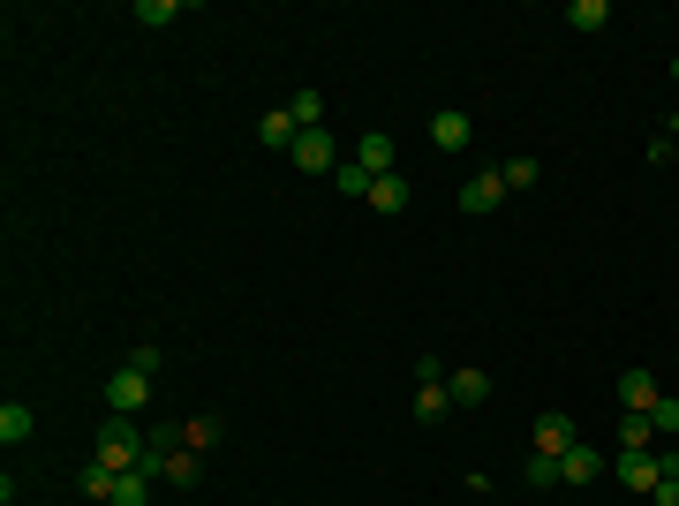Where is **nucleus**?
I'll list each match as a JSON object with an SVG mask.
<instances>
[{
  "instance_id": "obj_1",
  "label": "nucleus",
  "mask_w": 679,
  "mask_h": 506,
  "mask_svg": "<svg viewBox=\"0 0 679 506\" xmlns=\"http://www.w3.org/2000/svg\"><path fill=\"white\" fill-rule=\"evenodd\" d=\"M144 438H152V431H136V416H106V423H98V446H91V462H98V468H136Z\"/></svg>"
},
{
  "instance_id": "obj_2",
  "label": "nucleus",
  "mask_w": 679,
  "mask_h": 506,
  "mask_svg": "<svg viewBox=\"0 0 679 506\" xmlns=\"http://www.w3.org/2000/svg\"><path fill=\"white\" fill-rule=\"evenodd\" d=\"M288 159H295L302 174H340V144H333V136H325V128H302V136H295V152H288Z\"/></svg>"
},
{
  "instance_id": "obj_3",
  "label": "nucleus",
  "mask_w": 679,
  "mask_h": 506,
  "mask_svg": "<svg viewBox=\"0 0 679 506\" xmlns=\"http://www.w3.org/2000/svg\"><path fill=\"white\" fill-rule=\"evenodd\" d=\"M144 401H152V379H144V371H114V379H106V416H136V409H144Z\"/></svg>"
},
{
  "instance_id": "obj_4",
  "label": "nucleus",
  "mask_w": 679,
  "mask_h": 506,
  "mask_svg": "<svg viewBox=\"0 0 679 506\" xmlns=\"http://www.w3.org/2000/svg\"><path fill=\"white\" fill-rule=\"evenodd\" d=\"M499 205H506V174H499V167L461 182V211H468V219H483V211H499Z\"/></svg>"
},
{
  "instance_id": "obj_5",
  "label": "nucleus",
  "mask_w": 679,
  "mask_h": 506,
  "mask_svg": "<svg viewBox=\"0 0 679 506\" xmlns=\"http://www.w3.org/2000/svg\"><path fill=\"white\" fill-rule=\"evenodd\" d=\"M355 167L370 174V182H385V174H400V159H393V136H385V128H370V136H355Z\"/></svg>"
},
{
  "instance_id": "obj_6",
  "label": "nucleus",
  "mask_w": 679,
  "mask_h": 506,
  "mask_svg": "<svg viewBox=\"0 0 679 506\" xmlns=\"http://www.w3.org/2000/svg\"><path fill=\"white\" fill-rule=\"evenodd\" d=\"M363 205H378V219H400V211L416 205V182H408V174H385V182H370Z\"/></svg>"
},
{
  "instance_id": "obj_7",
  "label": "nucleus",
  "mask_w": 679,
  "mask_h": 506,
  "mask_svg": "<svg viewBox=\"0 0 679 506\" xmlns=\"http://www.w3.org/2000/svg\"><path fill=\"white\" fill-rule=\"evenodd\" d=\"M468 136H476V122H468L461 106H438V114H430V144H438V152H461Z\"/></svg>"
},
{
  "instance_id": "obj_8",
  "label": "nucleus",
  "mask_w": 679,
  "mask_h": 506,
  "mask_svg": "<svg viewBox=\"0 0 679 506\" xmlns=\"http://www.w3.org/2000/svg\"><path fill=\"white\" fill-rule=\"evenodd\" d=\"M566 446H582V438H574V416H558V409H544V416H536V454H566Z\"/></svg>"
},
{
  "instance_id": "obj_9",
  "label": "nucleus",
  "mask_w": 679,
  "mask_h": 506,
  "mask_svg": "<svg viewBox=\"0 0 679 506\" xmlns=\"http://www.w3.org/2000/svg\"><path fill=\"white\" fill-rule=\"evenodd\" d=\"M657 476H665V468H657V446H649V454H619V484H627V492L649 499V492H657Z\"/></svg>"
},
{
  "instance_id": "obj_10",
  "label": "nucleus",
  "mask_w": 679,
  "mask_h": 506,
  "mask_svg": "<svg viewBox=\"0 0 679 506\" xmlns=\"http://www.w3.org/2000/svg\"><path fill=\"white\" fill-rule=\"evenodd\" d=\"M657 393H665V385L649 379V371H619V409H635V416H649V409H657Z\"/></svg>"
},
{
  "instance_id": "obj_11",
  "label": "nucleus",
  "mask_w": 679,
  "mask_h": 506,
  "mask_svg": "<svg viewBox=\"0 0 679 506\" xmlns=\"http://www.w3.org/2000/svg\"><path fill=\"white\" fill-rule=\"evenodd\" d=\"M596 476H604V454H596V446H566V454H558V484H596Z\"/></svg>"
},
{
  "instance_id": "obj_12",
  "label": "nucleus",
  "mask_w": 679,
  "mask_h": 506,
  "mask_svg": "<svg viewBox=\"0 0 679 506\" xmlns=\"http://www.w3.org/2000/svg\"><path fill=\"white\" fill-rule=\"evenodd\" d=\"M257 136H264V144H272V152H295V114H288V106H272V114H264V122H257Z\"/></svg>"
},
{
  "instance_id": "obj_13",
  "label": "nucleus",
  "mask_w": 679,
  "mask_h": 506,
  "mask_svg": "<svg viewBox=\"0 0 679 506\" xmlns=\"http://www.w3.org/2000/svg\"><path fill=\"white\" fill-rule=\"evenodd\" d=\"M453 409H483V401H491V379H483V371H453Z\"/></svg>"
},
{
  "instance_id": "obj_14",
  "label": "nucleus",
  "mask_w": 679,
  "mask_h": 506,
  "mask_svg": "<svg viewBox=\"0 0 679 506\" xmlns=\"http://www.w3.org/2000/svg\"><path fill=\"white\" fill-rule=\"evenodd\" d=\"M649 446H657L649 416H635V409H627V416H619V454H649Z\"/></svg>"
},
{
  "instance_id": "obj_15",
  "label": "nucleus",
  "mask_w": 679,
  "mask_h": 506,
  "mask_svg": "<svg viewBox=\"0 0 679 506\" xmlns=\"http://www.w3.org/2000/svg\"><path fill=\"white\" fill-rule=\"evenodd\" d=\"M152 499V476H144V468H122V476H114V499L106 506H144Z\"/></svg>"
},
{
  "instance_id": "obj_16",
  "label": "nucleus",
  "mask_w": 679,
  "mask_h": 506,
  "mask_svg": "<svg viewBox=\"0 0 679 506\" xmlns=\"http://www.w3.org/2000/svg\"><path fill=\"white\" fill-rule=\"evenodd\" d=\"M23 438H31V409L8 401V409H0V446H23Z\"/></svg>"
},
{
  "instance_id": "obj_17",
  "label": "nucleus",
  "mask_w": 679,
  "mask_h": 506,
  "mask_svg": "<svg viewBox=\"0 0 679 506\" xmlns=\"http://www.w3.org/2000/svg\"><path fill=\"white\" fill-rule=\"evenodd\" d=\"M288 114H295V128H325V99H317V91H295Z\"/></svg>"
},
{
  "instance_id": "obj_18",
  "label": "nucleus",
  "mask_w": 679,
  "mask_h": 506,
  "mask_svg": "<svg viewBox=\"0 0 679 506\" xmlns=\"http://www.w3.org/2000/svg\"><path fill=\"white\" fill-rule=\"evenodd\" d=\"M649 431H657V438H679V393H657V409H649Z\"/></svg>"
},
{
  "instance_id": "obj_19",
  "label": "nucleus",
  "mask_w": 679,
  "mask_h": 506,
  "mask_svg": "<svg viewBox=\"0 0 679 506\" xmlns=\"http://www.w3.org/2000/svg\"><path fill=\"white\" fill-rule=\"evenodd\" d=\"M566 23H574V31H604V23H612V8H604V0H574V8H566Z\"/></svg>"
},
{
  "instance_id": "obj_20",
  "label": "nucleus",
  "mask_w": 679,
  "mask_h": 506,
  "mask_svg": "<svg viewBox=\"0 0 679 506\" xmlns=\"http://www.w3.org/2000/svg\"><path fill=\"white\" fill-rule=\"evenodd\" d=\"M212 438H219V416H189L181 423V446H189V454H205Z\"/></svg>"
},
{
  "instance_id": "obj_21",
  "label": "nucleus",
  "mask_w": 679,
  "mask_h": 506,
  "mask_svg": "<svg viewBox=\"0 0 679 506\" xmlns=\"http://www.w3.org/2000/svg\"><path fill=\"white\" fill-rule=\"evenodd\" d=\"M159 363H167V348H159V340H136V348H128V371H144V379H159Z\"/></svg>"
},
{
  "instance_id": "obj_22",
  "label": "nucleus",
  "mask_w": 679,
  "mask_h": 506,
  "mask_svg": "<svg viewBox=\"0 0 679 506\" xmlns=\"http://www.w3.org/2000/svg\"><path fill=\"white\" fill-rule=\"evenodd\" d=\"M333 189H340V197H370V174L355 167V159H340V174H333Z\"/></svg>"
},
{
  "instance_id": "obj_23",
  "label": "nucleus",
  "mask_w": 679,
  "mask_h": 506,
  "mask_svg": "<svg viewBox=\"0 0 679 506\" xmlns=\"http://www.w3.org/2000/svg\"><path fill=\"white\" fill-rule=\"evenodd\" d=\"M506 189H536V182H544V167H536V159H506Z\"/></svg>"
},
{
  "instance_id": "obj_24",
  "label": "nucleus",
  "mask_w": 679,
  "mask_h": 506,
  "mask_svg": "<svg viewBox=\"0 0 679 506\" xmlns=\"http://www.w3.org/2000/svg\"><path fill=\"white\" fill-rule=\"evenodd\" d=\"M114 476H122V468H98V462H84V492H91V499H114Z\"/></svg>"
},
{
  "instance_id": "obj_25",
  "label": "nucleus",
  "mask_w": 679,
  "mask_h": 506,
  "mask_svg": "<svg viewBox=\"0 0 679 506\" xmlns=\"http://www.w3.org/2000/svg\"><path fill=\"white\" fill-rule=\"evenodd\" d=\"M174 16H181V0H144V8H136V23H152V31L174 23Z\"/></svg>"
},
{
  "instance_id": "obj_26",
  "label": "nucleus",
  "mask_w": 679,
  "mask_h": 506,
  "mask_svg": "<svg viewBox=\"0 0 679 506\" xmlns=\"http://www.w3.org/2000/svg\"><path fill=\"white\" fill-rule=\"evenodd\" d=\"M529 484H536V492H552V484H558V462H552V454H529Z\"/></svg>"
},
{
  "instance_id": "obj_27",
  "label": "nucleus",
  "mask_w": 679,
  "mask_h": 506,
  "mask_svg": "<svg viewBox=\"0 0 679 506\" xmlns=\"http://www.w3.org/2000/svg\"><path fill=\"white\" fill-rule=\"evenodd\" d=\"M657 506H679V476H657V492H649Z\"/></svg>"
},
{
  "instance_id": "obj_28",
  "label": "nucleus",
  "mask_w": 679,
  "mask_h": 506,
  "mask_svg": "<svg viewBox=\"0 0 679 506\" xmlns=\"http://www.w3.org/2000/svg\"><path fill=\"white\" fill-rule=\"evenodd\" d=\"M672 84H679V53H672Z\"/></svg>"
}]
</instances>
